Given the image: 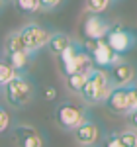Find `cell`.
<instances>
[{"label":"cell","mask_w":137,"mask_h":147,"mask_svg":"<svg viewBox=\"0 0 137 147\" xmlns=\"http://www.w3.org/2000/svg\"><path fill=\"white\" fill-rule=\"evenodd\" d=\"M0 88H2V96L8 102V106L16 108V110L26 108L35 98V84L26 73H18L10 82H6Z\"/></svg>","instance_id":"6da1fadb"},{"label":"cell","mask_w":137,"mask_h":147,"mask_svg":"<svg viewBox=\"0 0 137 147\" xmlns=\"http://www.w3.org/2000/svg\"><path fill=\"white\" fill-rule=\"evenodd\" d=\"M110 90H112V82L108 77V71L96 67L88 75V79H86L82 90H80V96L86 104H104Z\"/></svg>","instance_id":"7a4b0ae2"},{"label":"cell","mask_w":137,"mask_h":147,"mask_svg":"<svg viewBox=\"0 0 137 147\" xmlns=\"http://www.w3.org/2000/svg\"><path fill=\"white\" fill-rule=\"evenodd\" d=\"M104 104L110 112L126 116L129 110H133L137 106V100L133 96V92H131V88H129V84H127V86H112V90L106 96Z\"/></svg>","instance_id":"3957f363"},{"label":"cell","mask_w":137,"mask_h":147,"mask_svg":"<svg viewBox=\"0 0 137 147\" xmlns=\"http://www.w3.org/2000/svg\"><path fill=\"white\" fill-rule=\"evenodd\" d=\"M86 118H88L86 108L77 106V104H59L55 108V122L59 127L67 131H75Z\"/></svg>","instance_id":"277c9868"},{"label":"cell","mask_w":137,"mask_h":147,"mask_svg":"<svg viewBox=\"0 0 137 147\" xmlns=\"http://www.w3.org/2000/svg\"><path fill=\"white\" fill-rule=\"evenodd\" d=\"M18 32L22 35L26 49H28L32 55H35L39 49H43V47L47 45V39H49V35H51V32H47L43 26H39V24H35V22L26 24Z\"/></svg>","instance_id":"5b68a950"},{"label":"cell","mask_w":137,"mask_h":147,"mask_svg":"<svg viewBox=\"0 0 137 147\" xmlns=\"http://www.w3.org/2000/svg\"><path fill=\"white\" fill-rule=\"evenodd\" d=\"M106 41L114 49L118 55H126L135 47V34L131 30H127L124 26H112L110 32L106 35Z\"/></svg>","instance_id":"8992f818"},{"label":"cell","mask_w":137,"mask_h":147,"mask_svg":"<svg viewBox=\"0 0 137 147\" xmlns=\"http://www.w3.org/2000/svg\"><path fill=\"white\" fill-rule=\"evenodd\" d=\"M88 53L92 55V61H94V65L98 69H108L110 65H114L116 61L122 59V55H118L110 47V43L106 41V37L88 41Z\"/></svg>","instance_id":"52a82bcc"},{"label":"cell","mask_w":137,"mask_h":147,"mask_svg":"<svg viewBox=\"0 0 137 147\" xmlns=\"http://www.w3.org/2000/svg\"><path fill=\"white\" fill-rule=\"evenodd\" d=\"M106 71H108V77H110L112 86H127V84L133 82V79H135V75H137L135 67L129 61H126V59L116 61L114 65H110Z\"/></svg>","instance_id":"ba28073f"},{"label":"cell","mask_w":137,"mask_h":147,"mask_svg":"<svg viewBox=\"0 0 137 147\" xmlns=\"http://www.w3.org/2000/svg\"><path fill=\"white\" fill-rule=\"evenodd\" d=\"M110 22L102 18L100 14H90L84 18V24H82V35L88 39V41H94V39H102L108 35L110 32Z\"/></svg>","instance_id":"9c48e42d"},{"label":"cell","mask_w":137,"mask_h":147,"mask_svg":"<svg viewBox=\"0 0 137 147\" xmlns=\"http://www.w3.org/2000/svg\"><path fill=\"white\" fill-rule=\"evenodd\" d=\"M75 139L80 147H88V145H98L102 139V127L96 124L94 120L86 118L82 124L75 129Z\"/></svg>","instance_id":"30bf717a"},{"label":"cell","mask_w":137,"mask_h":147,"mask_svg":"<svg viewBox=\"0 0 137 147\" xmlns=\"http://www.w3.org/2000/svg\"><path fill=\"white\" fill-rule=\"evenodd\" d=\"M14 143L16 147H43V136L39 129L28 124H18L14 127Z\"/></svg>","instance_id":"8fae6325"},{"label":"cell","mask_w":137,"mask_h":147,"mask_svg":"<svg viewBox=\"0 0 137 147\" xmlns=\"http://www.w3.org/2000/svg\"><path fill=\"white\" fill-rule=\"evenodd\" d=\"M82 49H84V45H82V43L73 41V43H71V45H68L67 49L61 53V55H57L65 77H67V75H73V73H77V69H79V59H80Z\"/></svg>","instance_id":"7c38bea8"},{"label":"cell","mask_w":137,"mask_h":147,"mask_svg":"<svg viewBox=\"0 0 137 147\" xmlns=\"http://www.w3.org/2000/svg\"><path fill=\"white\" fill-rule=\"evenodd\" d=\"M75 39L71 37L68 34H63V32H53V34L49 35V39H47V51L51 53V55H61L65 49H67L71 43H73Z\"/></svg>","instance_id":"4fadbf2b"},{"label":"cell","mask_w":137,"mask_h":147,"mask_svg":"<svg viewBox=\"0 0 137 147\" xmlns=\"http://www.w3.org/2000/svg\"><path fill=\"white\" fill-rule=\"evenodd\" d=\"M8 61H10V65L18 73H26L28 67H30V63H32V53L30 51H16V53H10V55H4Z\"/></svg>","instance_id":"5bb4252c"},{"label":"cell","mask_w":137,"mask_h":147,"mask_svg":"<svg viewBox=\"0 0 137 147\" xmlns=\"http://www.w3.org/2000/svg\"><path fill=\"white\" fill-rule=\"evenodd\" d=\"M16 51H28L18 30L10 32V34L6 35V39H4V55H10V53H16Z\"/></svg>","instance_id":"9a60e30c"},{"label":"cell","mask_w":137,"mask_h":147,"mask_svg":"<svg viewBox=\"0 0 137 147\" xmlns=\"http://www.w3.org/2000/svg\"><path fill=\"white\" fill-rule=\"evenodd\" d=\"M86 79H88V75H84V73H73V75H67V77H65V82H67V88L71 92L80 94Z\"/></svg>","instance_id":"2e32d148"},{"label":"cell","mask_w":137,"mask_h":147,"mask_svg":"<svg viewBox=\"0 0 137 147\" xmlns=\"http://www.w3.org/2000/svg\"><path fill=\"white\" fill-rule=\"evenodd\" d=\"M18 75V71L10 65V61L6 57H0V86H4L6 82H10Z\"/></svg>","instance_id":"e0dca14e"},{"label":"cell","mask_w":137,"mask_h":147,"mask_svg":"<svg viewBox=\"0 0 137 147\" xmlns=\"http://www.w3.org/2000/svg\"><path fill=\"white\" fill-rule=\"evenodd\" d=\"M114 0H86V10L90 14H102L104 10L110 8Z\"/></svg>","instance_id":"ac0fdd59"},{"label":"cell","mask_w":137,"mask_h":147,"mask_svg":"<svg viewBox=\"0 0 137 147\" xmlns=\"http://www.w3.org/2000/svg\"><path fill=\"white\" fill-rule=\"evenodd\" d=\"M120 141L124 147H137V131L135 129H126V131H120Z\"/></svg>","instance_id":"d6986e66"},{"label":"cell","mask_w":137,"mask_h":147,"mask_svg":"<svg viewBox=\"0 0 137 147\" xmlns=\"http://www.w3.org/2000/svg\"><path fill=\"white\" fill-rule=\"evenodd\" d=\"M14 2L22 12H28V14H34L39 10V0H14Z\"/></svg>","instance_id":"ffe728a7"},{"label":"cell","mask_w":137,"mask_h":147,"mask_svg":"<svg viewBox=\"0 0 137 147\" xmlns=\"http://www.w3.org/2000/svg\"><path fill=\"white\" fill-rule=\"evenodd\" d=\"M8 127H10V114H8V110L0 104V134H4Z\"/></svg>","instance_id":"44dd1931"},{"label":"cell","mask_w":137,"mask_h":147,"mask_svg":"<svg viewBox=\"0 0 137 147\" xmlns=\"http://www.w3.org/2000/svg\"><path fill=\"white\" fill-rule=\"evenodd\" d=\"M63 0H39V10L43 12H53Z\"/></svg>","instance_id":"7402d4cb"},{"label":"cell","mask_w":137,"mask_h":147,"mask_svg":"<svg viewBox=\"0 0 137 147\" xmlns=\"http://www.w3.org/2000/svg\"><path fill=\"white\" fill-rule=\"evenodd\" d=\"M104 147H124V145H122L118 134H110V136H106V139H104Z\"/></svg>","instance_id":"603a6c76"},{"label":"cell","mask_w":137,"mask_h":147,"mask_svg":"<svg viewBox=\"0 0 137 147\" xmlns=\"http://www.w3.org/2000/svg\"><path fill=\"white\" fill-rule=\"evenodd\" d=\"M126 116H127V122H129V125H131V127L137 131V106L133 108V110H129Z\"/></svg>","instance_id":"cb8c5ba5"},{"label":"cell","mask_w":137,"mask_h":147,"mask_svg":"<svg viewBox=\"0 0 137 147\" xmlns=\"http://www.w3.org/2000/svg\"><path fill=\"white\" fill-rule=\"evenodd\" d=\"M129 88H131V92H133V96H135V100H137V77L133 79V82L129 84Z\"/></svg>","instance_id":"d4e9b609"},{"label":"cell","mask_w":137,"mask_h":147,"mask_svg":"<svg viewBox=\"0 0 137 147\" xmlns=\"http://www.w3.org/2000/svg\"><path fill=\"white\" fill-rule=\"evenodd\" d=\"M45 96H47V98H55V90L49 88V92H45Z\"/></svg>","instance_id":"484cf974"},{"label":"cell","mask_w":137,"mask_h":147,"mask_svg":"<svg viewBox=\"0 0 137 147\" xmlns=\"http://www.w3.org/2000/svg\"><path fill=\"white\" fill-rule=\"evenodd\" d=\"M2 8H4V0H0V12H2Z\"/></svg>","instance_id":"4316f807"},{"label":"cell","mask_w":137,"mask_h":147,"mask_svg":"<svg viewBox=\"0 0 137 147\" xmlns=\"http://www.w3.org/2000/svg\"><path fill=\"white\" fill-rule=\"evenodd\" d=\"M10 2H14V0H4V4H10Z\"/></svg>","instance_id":"83f0119b"},{"label":"cell","mask_w":137,"mask_h":147,"mask_svg":"<svg viewBox=\"0 0 137 147\" xmlns=\"http://www.w3.org/2000/svg\"><path fill=\"white\" fill-rule=\"evenodd\" d=\"M88 147H98V145H88Z\"/></svg>","instance_id":"f1b7e54d"},{"label":"cell","mask_w":137,"mask_h":147,"mask_svg":"<svg viewBox=\"0 0 137 147\" xmlns=\"http://www.w3.org/2000/svg\"><path fill=\"white\" fill-rule=\"evenodd\" d=\"M114 2H116V0H114Z\"/></svg>","instance_id":"f546056e"}]
</instances>
